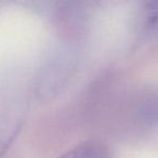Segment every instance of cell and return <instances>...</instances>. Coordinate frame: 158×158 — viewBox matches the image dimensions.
I'll list each match as a JSON object with an SVG mask.
<instances>
[{
    "instance_id": "2",
    "label": "cell",
    "mask_w": 158,
    "mask_h": 158,
    "mask_svg": "<svg viewBox=\"0 0 158 158\" xmlns=\"http://www.w3.org/2000/svg\"><path fill=\"white\" fill-rule=\"evenodd\" d=\"M60 158H112L110 149L99 141H86L64 153Z\"/></svg>"
},
{
    "instance_id": "1",
    "label": "cell",
    "mask_w": 158,
    "mask_h": 158,
    "mask_svg": "<svg viewBox=\"0 0 158 158\" xmlns=\"http://www.w3.org/2000/svg\"><path fill=\"white\" fill-rule=\"evenodd\" d=\"M136 121L147 129L158 126V90L143 93L135 104Z\"/></svg>"
}]
</instances>
